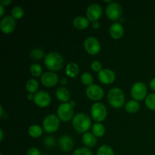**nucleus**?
<instances>
[{"mask_svg": "<svg viewBox=\"0 0 155 155\" xmlns=\"http://www.w3.org/2000/svg\"><path fill=\"white\" fill-rule=\"evenodd\" d=\"M91 116L92 119L97 123H101L107 117V110L105 105L101 102L94 103L91 107Z\"/></svg>", "mask_w": 155, "mask_h": 155, "instance_id": "20e7f679", "label": "nucleus"}, {"mask_svg": "<svg viewBox=\"0 0 155 155\" xmlns=\"http://www.w3.org/2000/svg\"><path fill=\"white\" fill-rule=\"evenodd\" d=\"M149 85H150V87H151V89H152V90L155 91V77H154L153 79H151V81H150V83H149Z\"/></svg>", "mask_w": 155, "mask_h": 155, "instance_id": "e433bc0d", "label": "nucleus"}, {"mask_svg": "<svg viewBox=\"0 0 155 155\" xmlns=\"http://www.w3.org/2000/svg\"><path fill=\"white\" fill-rule=\"evenodd\" d=\"M55 95L59 101L65 103L70 99L71 93H70L69 90H68L67 88L63 87V86H62V87H59L58 89L56 90Z\"/></svg>", "mask_w": 155, "mask_h": 155, "instance_id": "aec40b11", "label": "nucleus"}, {"mask_svg": "<svg viewBox=\"0 0 155 155\" xmlns=\"http://www.w3.org/2000/svg\"><path fill=\"white\" fill-rule=\"evenodd\" d=\"M38 88H39V83L36 79H29L26 83V89L29 93H36Z\"/></svg>", "mask_w": 155, "mask_h": 155, "instance_id": "5701e85b", "label": "nucleus"}, {"mask_svg": "<svg viewBox=\"0 0 155 155\" xmlns=\"http://www.w3.org/2000/svg\"><path fill=\"white\" fill-rule=\"evenodd\" d=\"M102 15V8L99 4L93 3L86 9V17L89 21H98Z\"/></svg>", "mask_w": 155, "mask_h": 155, "instance_id": "9d476101", "label": "nucleus"}, {"mask_svg": "<svg viewBox=\"0 0 155 155\" xmlns=\"http://www.w3.org/2000/svg\"><path fill=\"white\" fill-rule=\"evenodd\" d=\"M0 155H2V153H1V154H0Z\"/></svg>", "mask_w": 155, "mask_h": 155, "instance_id": "a18cd8bd", "label": "nucleus"}, {"mask_svg": "<svg viewBox=\"0 0 155 155\" xmlns=\"http://www.w3.org/2000/svg\"><path fill=\"white\" fill-rule=\"evenodd\" d=\"M30 57L34 60H39L45 56V51L41 48H34L30 51Z\"/></svg>", "mask_w": 155, "mask_h": 155, "instance_id": "7c9ffc66", "label": "nucleus"}, {"mask_svg": "<svg viewBox=\"0 0 155 155\" xmlns=\"http://www.w3.org/2000/svg\"><path fill=\"white\" fill-rule=\"evenodd\" d=\"M59 148L64 152H68L71 151L74 147V142L71 136L68 135L61 136L58 140Z\"/></svg>", "mask_w": 155, "mask_h": 155, "instance_id": "dca6fc26", "label": "nucleus"}, {"mask_svg": "<svg viewBox=\"0 0 155 155\" xmlns=\"http://www.w3.org/2000/svg\"><path fill=\"white\" fill-rule=\"evenodd\" d=\"M27 155H41L40 151L36 147H30L27 151Z\"/></svg>", "mask_w": 155, "mask_h": 155, "instance_id": "f704fd0d", "label": "nucleus"}, {"mask_svg": "<svg viewBox=\"0 0 155 155\" xmlns=\"http://www.w3.org/2000/svg\"><path fill=\"white\" fill-rule=\"evenodd\" d=\"M107 101L110 106L114 108H120L125 103V95L121 89L114 87L107 93Z\"/></svg>", "mask_w": 155, "mask_h": 155, "instance_id": "7ed1b4c3", "label": "nucleus"}, {"mask_svg": "<svg viewBox=\"0 0 155 155\" xmlns=\"http://www.w3.org/2000/svg\"><path fill=\"white\" fill-rule=\"evenodd\" d=\"M0 135H1V138H0V141H2L3 140V139H4V132H3V130H0Z\"/></svg>", "mask_w": 155, "mask_h": 155, "instance_id": "ea45409f", "label": "nucleus"}, {"mask_svg": "<svg viewBox=\"0 0 155 155\" xmlns=\"http://www.w3.org/2000/svg\"><path fill=\"white\" fill-rule=\"evenodd\" d=\"M72 125L74 130L79 133H86L91 127L92 122L88 115L83 113H78L73 118Z\"/></svg>", "mask_w": 155, "mask_h": 155, "instance_id": "f03ea898", "label": "nucleus"}, {"mask_svg": "<svg viewBox=\"0 0 155 155\" xmlns=\"http://www.w3.org/2000/svg\"><path fill=\"white\" fill-rule=\"evenodd\" d=\"M0 117H2L3 116V107L2 106H0Z\"/></svg>", "mask_w": 155, "mask_h": 155, "instance_id": "79ce46f5", "label": "nucleus"}, {"mask_svg": "<svg viewBox=\"0 0 155 155\" xmlns=\"http://www.w3.org/2000/svg\"><path fill=\"white\" fill-rule=\"evenodd\" d=\"M44 143L46 146L48 147H53L55 144V142H54V138L51 137V136H47V137L45 138V140H44Z\"/></svg>", "mask_w": 155, "mask_h": 155, "instance_id": "72a5a7b5", "label": "nucleus"}, {"mask_svg": "<svg viewBox=\"0 0 155 155\" xmlns=\"http://www.w3.org/2000/svg\"><path fill=\"white\" fill-rule=\"evenodd\" d=\"M145 105L148 109L155 110V93L149 94L145 98Z\"/></svg>", "mask_w": 155, "mask_h": 155, "instance_id": "cd10ccee", "label": "nucleus"}, {"mask_svg": "<svg viewBox=\"0 0 155 155\" xmlns=\"http://www.w3.org/2000/svg\"><path fill=\"white\" fill-rule=\"evenodd\" d=\"M148 89L146 85L142 82H136L131 88V95L136 101H142L147 97Z\"/></svg>", "mask_w": 155, "mask_h": 155, "instance_id": "0eeeda50", "label": "nucleus"}, {"mask_svg": "<svg viewBox=\"0 0 155 155\" xmlns=\"http://www.w3.org/2000/svg\"><path fill=\"white\" fill-rule=\"evenodd\" d=\"M28 134L32 138L37 139L42 135V128L40 126L36 125V124L30 126L28 129Z\"/></svg>", "mask_w": 155, "mask_h": 155, "instance_id": "4be33fe9", "label": "nucleus"}, {"mask_svg": "<svg viewBox=\"0 0 155 155\" xmlns=\"http://www.w3.org/2000/svg\"><path fill=\"white\" fill-rule=\"evenodd\" d=\"M80 80H81V82L83 83V84L88 86L92 85V83H93V81H94L93 77H92V76L88 72L83 73V74L81 75V77H80Z\"/></svg>", "mask_w": 155, "mask_h": 155, "instance_id": "bb28decb", "label": "nucleus"}, {"mask_svg": "<svg viewBox=\"0 0 155 155\" xmlns=\"http://www.w3.org/2000/svg\"><path fill=\"white\" fill-rule=\"evenodd\" d=\"M70 103H71V104L73 106V107H74V106H75V104H76L75 101H71Z\"/></svg>", "mask_w": 155, "mask_h": 155, "instance_id": "c03bdc74", "label": "nucleus"}, {"mask_svg": "<svg viewBox=\"0 0 155 155\" xmlns=\"http://www.w3.org/2000/svg\"><path fill=\"white\" fill-rule=\"evenodd\" d=\"M86 94L88 98L93 101L101 100L104 96V90L101 86L96 84H92L88 86L86 90Z\"/></svg>", "mask_w": 155, "mask_h": 155, "instance_id": "f8f14e48", "label": "nucleus"}, {"mask_svg": "<svg viewBox=\"0 0 155 155\" xmlns=\"http://www.w3.org/2000/svg\"><path fill=\"white\" fill-rule=\"evenodd\" d=\"M92 133L96 137H101L105 133V128L101 123H95L92 127Z\"/></svg>", "mask_w": 155, "mask_h": 155, "instance_id": "393cba45", "label": "nucleus"}, {"mask_svg": "<svg viewBox=\"0 0 155 155\" xmlns=\"http://www.w3.org/2000/svg\"><path fill=\"white\" fill-rule=\"evenodd\" d=\"M140 104L136 100H130L126 104L125 109L129 113H136L139 110Z\"/></svg>", "mask_w": 155, "mask_h": 155, "instance_id": "b1692460", "label": "nucleus"}, {"mask_svg": "<svg viewBox=\"0 0 155 155\" xmlns=\"http://www.w3.org/2000/svg\"><path fill=\"white\" fill-rule=\"evenodd\" d=\"M12 16L15 19H21L24 15V10L21 6H15L12 10Z\"/></svg>", "mask_w": 155, "mask_h": 155, "instance_id": "c85d7f7f", "label": "nucleus"}, {"mask_svg": "<svg viewBox=\"0 0 155 155\" xmlns=\"http://www.w3.org/2000/svg\"><path fill=\"white\" fill-rule=\"evenodd\" d=\"M91 69L95 72L99 73L102 70V64L99 61H93L91 63Z\"/></svg>", "mask_w": 155, "mask_h": 155, "instance_id": "473e14b6", "label": "nucleus"}, {"mask_svg": "<svg viewBox=\"0 0 155 155\" xmlns=\"http://www.w3.org/2000/svg\"><path fill=\"white\" fill-rule=\"evenodd\" d=\"M83 46L87 53L91 55L97 54L101 50V44L99 41L94 36H89L86 38L83 43Z\"/></svg>", "mask_w": 155, "mask_h": 155, "instance_id": "1a4fd4ad", "label": "nucleus"}, {"mask_svg": "<svg viewBox=\"0 0 155 155\" xmlns=\"http://www.w3.org/2000/svg\"><path fill=\"white\" fill-rule=\"evenodd\" d=\"M67 82H68V81H67V80H66V79H65V78L62 79V80H61V83H62V84H64V83H67Z\"/></svg>", "mask_w": 155, "mask_h": 155, "instance_id": "37998d69", "label": "nucleus"}, {"mask_svg": "<svg viewBox=\"0 0 155 155\" xmlns=\"http://www.w3.org/2000/svg\"><path fill=\"white\" fill-rule=\"evenodd\" d=\"M15 27H16V21L13 17L8 15L2 18L0 22V29L2 33L9 34L15 30Z\"/></svg>", "mask_w": 155, "mask_h": 155, "instance_id": "9b49d317", "label": "nucleus"}, {"mask_svg": "<svg viewBox=\"0 0 155 155\" xmlns=\"http://www.w3.org/2000/svg\"><path fill=\"white\" fill-rule=\"evenodd\" d=\"M57 114L61 120L68 122L74 118V107L71 105V103H62L58 107Z\"/></svg>", "mask_w": 155, "mask_h": 155, "instance_id": "423d86ee", "label": "nucleus"}, {"mask_svg": "<svg viewBox=\"0 0 155 155\" xmlns=\"http://www.w3.org/2000/svg\"><path fill=\"white\" fill-rule=\"evenodd\" d=\"M92 27H93L94 29H98V28H99V27H100V23L98 22V21H94V22H92Z\"/></svg>", "mask_w": 155, "mask_h": 155, "instance_id": "4c0bfd02", "label": "nucleus"}, {"mask_svg": "<svg viewBox=\"0 0 155 155\" xmlns=\"http://www.w3.org/2000/svg\"><path fill=\"white\" fill-rule=\"evenodd\" d=\"M82 141L86 148H93L97 144V137L92 133L87 132L83 135Z\"/></svg>", "mask_w": 155, "mask_h": 155, "instance_id": "a211bd4d", "label": "nucleus"}, {"mask_svg": "<svg viewBox=\"0 0 155 155\" xmlns=\"http://www.w3.org/2000/svg\"><path fill=\"white\" fill-rule=\"evenodd\" d=\"M64 58L60 53L57 51H51L48 53L44 58V64L47 69L51 71H58L64 66Z\"/></svg>", "mask_w": 155, "mask_h": 155, "instance_id": "f257e3e1", "label": "nucleus"}, {"mask_svg": "<svg viewBox=\"0 0 155 155\" xmlns=\"http://www.w3.org/2000/svg\"><path fill=\"white\" fill-rule=\"evenodd\" d=\"M58 76L54 72L44 73L41 76V83L45 87H53L58 84Z\"/></svg>", "mask_w": 155, "mask_h": 155, "instance_id": "2eb2a0df", "label": "nucleus"}, {"mask_svg": "<svg viewBox=\"0 0 155 155\" xmlns=\"http://www.w3.org/2000/svg\"><path fill=\"white\" fill-rule=\"evenodd\" d=\"M12 3V0H2L0 2V5L3 6H8Z\"/></svg>", "mask_w": 155, "mask_h": 155, "instance_id": "c9c22d12", "label": "nucleus"}, {"mask_svg": "<svg viewBox=\"0 0 155 155\" xmlns=\"http://www.w3.org/2000/svg\"><path fill=\"white\" fill-rule=\"evenodd\" d=\"M60 126V119L56 115L48 114L44 118L42 121V127L44 130L48 133H52L57 131Z\"/></svg>", "mask_w": 155, "mask_h": 155, "instance_id": "39448f33", "label": "nucleus"}, {"mask_svg": "<svg viewBox=\"0 0 155 155\" xmlns=\"http://www.w3.org/2000/svg\"><path fill=\"white\" fill-rule=\"evenodd\" d=\"M89 21L83 16H77L73 21V25L78 30H84L89 26Z\"/></svg>", "mask_w": 155, "mask_h": 155, "instance_id": "6ab92c4d", "label": "nucleus"}, {"mask_svg": "<svg viewBox=\"0 0 155 155\" xmlns=\"http://www.w3.org/2000/svg\"><path fill=\"white\" fill-rule=\"evenodd\" d=\"M34 103L40 107H46L51 103V96L45 91H39L34 95Z\"/></svg>", "mask_w": 155, "mask_h": 155, "instance_id": "ddd939ff", "label": "nucleus"}, {"mask_svg": "<svg viewBox=\"0 0 155 155\" xmlns=\"http://www.w3.org/2000/svg\"><path fill=\"white\" fill-rule=\"evenodd\" d=\"M79 71H80V68L77 64L74 63V62H71L69 63L67 65L66 68H65V72L66 74L69 77H76L79 74Z\"/></svg>", "mask_w": 155, "mask_h": 155, "instance_id": "412c9836", "label": "nucleus"}, {"mask_svg": "<svg viewBox=\"0 0 155 155\" xmlns=\"http://www.w3.org/2000/svg\"><path fill=\"white\" fill-rule=\"evenodd\" d=\"M98 78L101 83L104 84H111L116 79L115 73L112 70L104 68L98 74Z\"/></svg>", "mask_w": 155, "mask_h": 155, "instance_id": "4468645a", "label": "nucleus"}, {"mask_svg": "<svg viewBox=\"0 0 155 155\" xmlns=\"http://www.w3.org/2000/svg\"><path fill=\"white\" fill-rule=\"evenodd\" d=\"M106 15L111 21H117L122 15L123 9L120 5L115 2H112L106 7Z\"/></svg>", "mask_w": 155, "mask_h": 155, "instance_id": "6e6552de", "label": "nucleus"}, {"mask_svg": "<svg viewBox=\"0 0 155 155\" xmlns=\"http://www.w3.org/2000/svg\"><path fill=\"white\" fill-rule=\"evenodd\" d=\"M97 155H114L113 148L107 145H103L97 151Z\"/></svg>", "mask_w": 155, "mask_h": 155, "instance_id": "a878e982", "label": "nucleus"}, {"mask_svg": "<svg viewBox=\"0 0 155 155\" xmlns=\"http://www.w3.org/2000/svg\"><path fill=\"white\" fill-rule=\"evenodd\" d=\"M110 36L114 39H119L124 36V28L120 23L114 22L111 24L109 30Z\"/></svg>", "mask_w": 155, "mask_h": 155, "instance_id": "f3484780", "label": "nucleus"}, {"mask_svg": "<svg viewBox=\"0 0 155 155\" xmlns=\"http://www.w3.org/2000/svg\"><path fill=\"white\" fill-rule=\"evenodd\" d=\"M73 155H92V152L89 148L80 147L74 151Z\"/></svg>", "mask_w": 155, "mask_h": 155, "instance_id": "2f4dec72", "label": "nucleus"}, {"mask_svg": "<svg viewBox=\"0 0 155 155\" xmlns=\"http://www.w3.org/2000/svg\"><path fill=\"white\" fill-rule=\"evenodd\" d=\"M27 97H28V99H30V100L34 99V95H33V94L29 93L28 95H27Z\"/></svg>", "mask_w": 155, "mask_h": 155, "instance_id": "a19ab883", "label": "nucleus"}, {"mask_svg": "<svg viewBox=\"0 0 155 155\" xmlns=\"http://www.w3.org/2000/svg\"><path fill=\"white\" fill-rule=\"evenodd\" d=\"M30 73L33 77H39L42 74V68L39 64H33L30 68Z\"/></svg>", "mask_w": 155, "mask_h": 155, "instance_id": "c756f323", "label": "nucleus"}, {"mask_svg": "<svg viewBox=\"0 0 155 155\" xmlns=\"http://www.w3.org/2000/svg\"><path fill=\"white\" fill-rule=\"evenodd\" d=\"M4 13H5L4 6L2 5H0V17H2V18L3 15H4Z\"/></svg>", "mask_w": 155, "mask_h": 155, "instance_id": "58836bf2", "label": "nucleus"}]
</instances>
